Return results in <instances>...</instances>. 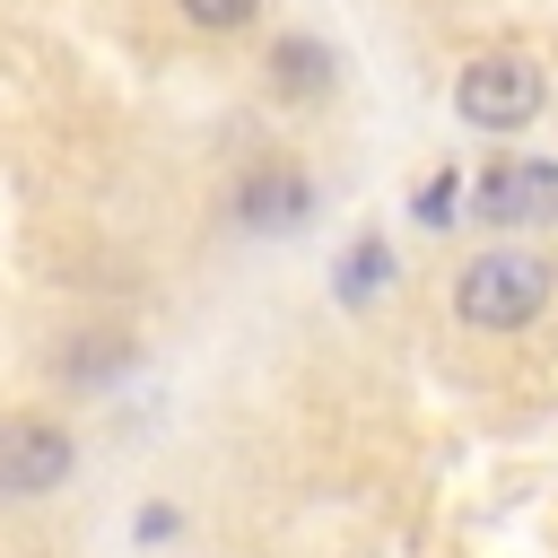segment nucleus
<instances>
[{"label":"nucleus","instance_id":"f257e3e1","mask_svg":"<svg viewBox=\"0 0 558 558\" xmlns=\"http://www.w3.org/2000/svg\"><path fill=\"white\" fill-rule=\"evenodd\" d=\"M549 288H558L549 253H532V244H488V253H471V262L453 270V314H462L471 331H523V323H541Z\"/></svg>","mask_w":558,"mask_h":558},{"label":"nucleus","instance_id":"f03ea898","mask_svg":"<svg viewBox=\"0 0 558 558\" xmlns=\"http://www.w3.org/2000/svg\"><path fill=\"white\" fill-rule=\"evenodd\" d=\"M541 105H549V70L532 52H480L453 70V113L471 131H523L541 122Z\"/></svg>","mask_w":558,"mask_h":558},{"label":"nucleus","instance_id":"7ed1b4c3","mask_svg":"<svg viewBox=\"0 0 558 558\" xmlns=\"http://www.w3.org/2000/svg\"><path fill=\"white\" fill-rule=\"evenodd\" d=\"M70 471H78V445H70L61 418H35V410L26 418H0V497L9 506L70 488Z\"/></svg>","mask_w":558,"mask_h":558},{"label":"nucleus","instance_id":"20e7f679","mask_svg":"<svg viewBox=\"0 0 558 558\" xmlns=\"http://www.w3.org/2000/svg\"><path fill=\"white\" fill-rule=\"evenodd\" d=\"M314 218V174L296 157H262L235 174V227L244 235H296Z\"/></svg>","mask_w":558,"mask_h":558},{"label":"nucleus","instance_id":"39448f33","mask_svg":"<svg viewBox=\"0 0 558 558\" xmlns=\"http://www.w3.org/2000/svg\"><path fill=\"white\" fill-rule=\"evenodd\" d=\"M488 227H558V157H497L480 174V209Z\"/></svg>","mask_w":558,"mask_h":558},{"label":"nucleus","instance_id":"423d86ee","mask_svg":"<svg viewBox=\"0 0 558 558\" xmlns=\"http://www.w3.org/2000/svg\"><path fill=\"white\" fill-rule=\"evenodd\" d=\"M270 96H288V105H314V96H331V44H314V35H279L270 44Z\"/></svg>","mask_w":558,"mask_h":558},{"label":"nucleus","instance_id":"0eeeda50","mask_svg":"<svg viewBox=\"0 0 558 558\" xmlns=\"http://www.w3.org/2000/svg\"><path fill=\"white\" fill-rule=\"evenodd\" d=\"M384 288H392V244L366 227V235H349V244H340V262H331V296H340L349 314H366Z\"/></svg>","mask_w":558,"mask_h":558},{"label":"nucleus","instance_id":"6e6552de","mask_svg":"<svg viewBox=\"0 0 558 558\" xmlns=\"http://www.w3.org/2000/svg\"><path fill=\"white\" fill-rule=\"evenodd\" d=\"M410 218H418V227H453V218H471V209H462V174L436 166V174L410 192Z\"/></svg>","mask_w":558,"mask_h":558},{"label":"nucleus","instance_id":"1a4fd4ad","mask_svg":"<svg viewBox=\"0 0 558 558\" xmlns=\"http://www.w3.org/2000/svg\"><path fill=\"white\" fill-rule=\"evenodd\" d=\"M174 17L201 26V35H244L262 17V0H174Z\"/></svg>","mask_w":558,"mask_h":558},{"label":"nucleus","instance_id":"9d476101","mask_svg":"<svg viewBox=\"0 0 558 558\" xmlns=\"http://www.w3.org/2000/svg\"><path fill=\"white\" fill-rule=\"evenodd\" d=\"M70 349H78V357H61V375H70V384H113V375L131 366V349H122V340H70Z\"/></svg>","mask_w":558,"mask_h":558},{"label":"nucleus","instance_id":"9b49d317","mask_svg":"<svg viewBox=\"0 0 558 558\" xmlns=\"http://www.w3.org/2000/svg\"><path fill=\"white\" fill-rule=\"evenodd\" d=\"M131 532H140V541H166V532H174V506H140V523H131Z\"/></svg>","mask_w":558,"mask_h":558}]
</instances>
